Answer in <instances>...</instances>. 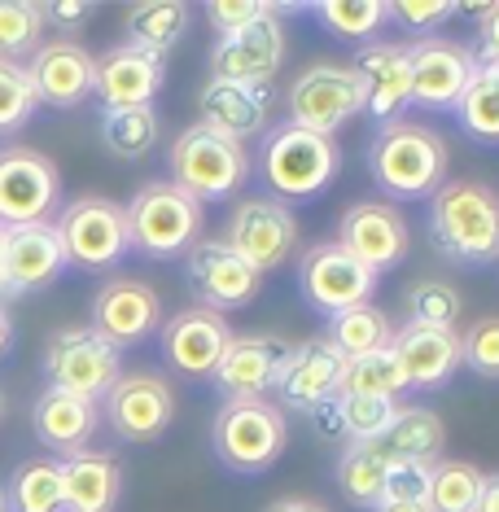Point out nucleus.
<instances>
[{"instance_id": "obj_1", "label": "nucleus", "mask_w": 499, "mask_h": 512, "mask_svg": "<svg viewBox=\"0 0 499 512\" xmlns=\"http://www.w3.org/2000/svg\"><path fill=\"white\" fill-rule=\"evenodd\" d=\"M429 237L460 267L499 263V193L478 180H447L429 197Z\"/></svg>"}, {"instance_id": "obj_2", "label": "nucleus", "mask_w": 499, "mask_h": 512, "mask_svg": "<svg viewBox=\"0 0 499 512\" xmlns=\"http://www.w3.org/2000/svg\"><path fill=\"white\" fill-rule=\"evenodd\" d=\"M368 171L390 202H429L447 184V145L425 123H381L368 145Z\"/></svg>"}, {"instance_id": "obj_3", "label": "nucleus", "mask_w": 499, "mask_h": 512, "mask_svg": "<svg viewBox=\"0 0 499 512\" xmlns=\"http://www.w3.org/2000/svg\"><path fill=\"white\" fill-rule=\"evenodd\" d=\"M263 184L276 193V202H311L338 180L342 149L333 136L307 132L298 123H281L263 141Z\"/></svg>"}, {"instance_id": "obj_4", "label": "nucleus", "mask_w": 499, "mask_h": 512, "mask_svg": "<svg viewBox=\"0 0 499 512\" xmlns=\"http://www.w3.org/2000/svg\"><path fill=\"white\" fill-rule=\"evenodd\" d=\"M289 442V416L268 399H228L211 425V447L228 473L254 477L281 460Z\"/></svg>"}, {"instance_id": "obj_5", "label": "nucleus", "mask_w": 499, "mask_h": 512, "mask_svg": "<svg viewBox=\"0 0 499 512\" xmlns=\"http://www.w3.org/2000/svg\"><path fill=\"white\" fill-rule=\"evenodd\" d=\"M171 167V184L184 189L193 202H228L241 184L250 180V154L241 141H228V136L211 132V127L193 123L176 136L167 154Z\"/></svg>"}, {"instance_id": "obj_6", "label": "nucleus", "mask_w": 499, "mask_h": 512, "mask_svg": "<svg viewBox=\"0 0 499 512\" xmlns=\"http://www.w3.org/2000/svg\"><path fill=\"white\" fill-rule=\"evenodd\" d=\"M127 215V246L145 259H180L197 246L202 232V202H193L171 180L145 184L132 202L123 206Z\"/></svg>"}, {"instance_id": "obj_7", "label": "nucleus", "mask_w": 499, "mask_h": 512, "mask_svg": "<svg viewBox=\"0 0 499 512\" xmlns=\"http://www.w3.org/2000/svg\"><path fill=\"white\" fill-rule=\"evenodd\" d=\"M123 351L106 342L92 324H75V329H57L44 346V377L49 390L75 394V399H106L110 386L123 377Z\"/></svg>"}, {"instance_id": "obj_8", "label": "nucleus", "mask_w": 499, "mask_h": 512, "mask_svg": "<svg viewBox=\"0 0 499 512\" xmlns=\"http://www.w3.org/2000/svg\"><path fill=\"white\" fill-rule=\"evenodd\" d=\"M57 237L66 250V267H84V272H106L123 259L127 250V215L110 197H79L57 219Z\"/></svg>"}, {"instance_id": "obj_9", "label": "nucleus", "mask_w": 499, "mask_h": 512, "mask_svg": "<svg viewBox=\"0 0 499 512\" xmlns=\"http://www.w3.org/2000/svg\"><path fill=\"white\" fill-rule=\"evenodd\" d=\"M298 289L307 307L320 316H342L351 307H364L377 294V272H368L355 254H346L338 241H320L298 259Z\"/></svg>"}, {"instance_id": "obj_10", "label": "nucleus", "mask_w": 499, "mask_h": 512, "mask_svg": "<svg viewBox=\"0 0 499 512\" xmlns=\"http://www.w3.org/2000/svg\"><path fill=\"white\" fill-rule=\"evenodd\" d=\"M224 246L237 250L254 272H276L294 259L298 250V219L289 215L285 202L276 197H246V202L232 206Z\"/></svg>"}, {"instance_id": "obj_11", "label": "nucleus", "mask_w": 499, "mask_h": 512, "mask_svg": "<svg viewBox=\"0 0 499 512\" xmlns=\"http://www.w3.org/2000/svg\"><path fill=\"white\" fill-rule=\"evenodd\" d=\"M57 197H62V180L40 149H0V228L49 224Z\"/></svg>"}, {"instance_id": "obj_12", "label": "nucleus", "mask_w": 499, "mask_h": 512, "mask_svg": "<svg viewBox=\"0 0 499 512\" xmlns=\"http://www.w3.org/2000/svg\"><path fill=\"white\" fill-rule=\"evenodd\" d=\"M355 114H364V92H359V79L351 66L320 62L298 75L294 88H289V123L307 127V132L333 136Z\"/></svg>"}, {"instance_id": "obj_13", "label": "nucleus", "mask_w": 499, "mask_h": 512, "mask_svg": "<svg viewBox=\"0 0 499 512\" xmlns=\"http://www.w3.org/2000/svg\"><path fill=\"white\" fill-rule=\"evenodd\" d=\"M184 281H189L193 298L202 302L206 311H215V316L250 307L263 289V276L254 272L237 250H228L224 241H197V246L184 254Z\"/></svg>"}, {"instance_id": "obj_14", "label": "nucleus", "mask_w": 499, "mask_h": 512, "mask_svg": "<svg viewBox=\"0 0 499 512\" xmlns=\"http://www.w3.org/2000/svg\"><path fill=\"white\" fill-rule=\"evenodd\" d=\"M408 66H412V106L421 110H438V114H456L464 88H469L473 71V49L447 36H429L416 40L408 49Z\"/></svg>"}, {"instance_id": "obj_15", "label": "nucleus", "mask_w": 499, "mask_h": 512, "mask_svg": "<svg viewBox=\"0 0 499 512\" xmlns=\"http://www.w3.org/2000/svg\"><path fill=\"white\" fill-rule=\"evenodd\" d=\"M294 346L276 333H232L224 355L211 372L224 399H268V390L281 386V372Z\"/></svg>"}, {"instance_id": "obj_16", "label": "nucleus", "mask_w": 499, "mask_h": 512, "mask_svg": "<svg viewBox=\"0 0 499 512\" xmlns=\"http://www.w3.org/2000/svg\"><path fill=\"white\" fill-rule=\"evenodd\" d=\"M281 14L250 22V27L232 31V36H215V49H211V79H232V84H259L268 88L276 71L285 62V27H281Z\"/></svg>"}, {"instance_id": "obj_17", "label": "nucleus", "mask_w": 499, "mask_h": 512, "mask_svg": "<svg viewBox=\"0 0 499 512\" xmlns=\"http://www.w3.org/2000/svg\"><path fill=\"white\" fill-rule=\"evenodd\" d=\"M106 416L123 442H158L176 421V390L158 372H127L106 394Z\"/></svg>"}, {"instance_id": "obj_18", "label": "nucleus", "mask_w": 499, "mask_h": 512, "mask_svg": "<svg viewBox=\"0 0 499 512\" xmlns=\"http://www.w3.org/2000/svg\"><path fill=\"white\" fill-rule=\"evenodd\" d=\"M338 246L346 254H355L368 272L381 276V272L403 267L412 237H408L403 215L390 202H355V206H346V215L338 224Z\"/></svg>"}, {"instance_id": "obj_19", "label": "nucleus", "mask_w": 499, "mask_h": 512, "mask_svg": "<svg viewBox=\"0 0 499 512\" xmlns=\"http://www.w3.org/2000/svg\"><path fill=\"white\" fill-rule=\"evenodd\" d=\"M66 272V250L53 224L5 228V267H0V302L27 298Z\"/></svg>"}, {"instance_id": "obj_20", "label": "nucleus", "mask_w": 499, "mask_h": 512, "mask_svg": "<svg viewBox=\"0 0 499 512\" xmlns=\"http://www.w3.org/2000/svg\"><path fill=\"white\" fill-rule=\"evenodd\" d=\"M92 329L119 346V351L149 342L162 329V298L145 281H127V276L106 281L92 298Z\"/></svg>"}, {"instance_id": "obj_21", "label": "nucleus", "mask_w": 499, "mask_h": 512, "mask_svg": "<svg viewBox=\"0 0 499 512\" xmlns=\"http://www.w3.org/2000/svg\"><path fill=\"white\" fill-rule=\"evenodd\" d=\"M228 320L215 316L206 307H189V311H176L167 324L158 329V346H162V359L167 368H176L180 377H193V381H206L219 364L228 346Z\"/></svg>"}, {"instance_id": "obj_22", "label": "nucleus", "mask_w": 499, "mask_h": 512, "mask_svg": "<svg viewBox=\"0 0 499 512\" xmlns=\"http://www.w3.org/2000/svg\"><path fill=\"white\" fill-rule=\"evenodd\" d=\"M342 372H346V355L329 337H311V342L289 351V364L281 372V399L294 412H320L342 394Z\"/></svg>"}, {"instance_id": "obj_23", "label": "nucleus", "mask_w": 499, "mask_h": 512, "mask_svg": "<svg viewBox=\"0 0 499 512\" xmlns=\"http://www.w3.org/2000/svg\"><path fill=\"white\" fill-rule=\"evenodd\" d=\"M390 355L408 390H443L460 372V333L429 329V324H403L390 337Z\"/></svg>"}, {"instance_id": "obj_24", "label": "nucleus", "mask_w": 499, "mask_h": 512, "mask_svg": "<svg viewBox=\"0 0 499 512\" xmlns=\"http://www.w3.org/2000/svg\"><path fill=\"white\" fill-rule=\"evenodd\" d=\"M162 75H167L162 57L141 53L132 44H114L110 53L97 57L92 92L101 97V110H141V106H154Z\"/></svg>"}, {"instance_id": "obj_25", "label": "nucleus", "mask_w": 499, "mask_h": 512, "mask_svg": "<svg viewBox=\"0 0 499 512\" xmlns=\"http://www.w3.org/2000/svg\"><path fill=\"white\" fill-rule=\"evenodd\" d=\"M27 75H31V84H36L40 106L75 110L79 101H88V92H92L97 57L75 40H53V44H40V49L31 53Z\"/></svg>"}, {"instance_id": "obj_26", "label": "nucleus", "mask_w": 499, "mask_h": 512, "mask_svg": "<svg viewBox=\"0 0 499 512\" xmlns=\"http://www.w3.org/2000/svg\"><path fill=\"white\" fill-rule=\"evenodd\" d=\"M351 71L359 79V92H364V110L377 123H394L403 106H412V66L403 44H368Z\"/></svg>"}, {"instance_id": "obj_27", "label": "nucleus", "mask_w": 499, "mask_h": 512, "mask_svg": "<svg viewBox=\"0 0 499 512\" xmlns=\"http://www.w3.org/2000/svg\"><path fill=\"white\" fill-rule=\"evenodd\" d=\"M202 106V127L228 136V141H241L246 136H259L263 123H268V110H272V88H259V84H232V79H211L197 97Z\"/></svg>"}, {"instance_id": "obj_28", "label": "nucleus", "mask_w": 499, "mask_h": 512, "mask_svg": "<svg viewBox=\"0 0 499 512\" xmlns=\"http://www.w3.org/2000/svg\"><path fill=\"white\" fill-rule=\"evenodd\" d=\"M31 425H36V438L44 442L57 456H79L88 447V438L97 434L101 416H97V403L88 399H75V394H62V390H44L36 407H31Z\"/></svg>"}, {"instance_id": "obj_29", "label": "nucleus", "mask_w": 499, "mask_h": 512, "mask_svg": "<svg viewBox=\"0 0 499 512\" xmlns=\"http://www.w3.org/2000/svg\"><path fill=\"white\" fill-rule=\"evenodd\" d=\"M62 464V499L66 512H114L123 495V469L106 451H79Z\"/></svg>"}, {"instance_id": "obj_30", "label": "nucleus", "mask_w": 499, "mask_h": 512, "mask_svg": "<svg viewBox=\"0 0 499 512\" xmlns=\"http://www.w3.org/2000/svg\"><path fill=\"white\" fill-rule=\"evenodd\" d=\"M390 451L381 442H346L338 451V486L359 512H377L386 499Z\"/></svg>"}, {"instance_id": "obj_31", "label": "nucleus", "mask_w": 499, "mask_h": 512, "mask_svg": "<svg viewBox=\"0 0 499 512\" xmlns=\"http://www.w3.org/2000/svg\"><path fill=\"white\" fill-rule=\"evenodd\" d=\"M189 14L193 9L180 5V0H145V5H132L127 9V44L141 53L167 57L184 40V31H189Z\"/></svg>"}, {"instance_id": "obj_32", "label": "nucleus", "mask_w": 499, "mask_h": 512, "mask_svg": "<svg viewBox=\"0 0 499 512\" xmlns=\"http://www.w3.org/2000/svg\"><path fill=\"white\" fill-rule=\"evenodd\" d=\"M381 447H386L394 460H429V464H438L443 460V447H447V429H443V421H438L434 412H429V407H403L399 403V416H394V425L386 429Z\"/></svg>"}, {"instance_id": "obj_33", "label": "nucleus", "mask_w": 499, "mask_h": 512, "mask_svg": "<svg viewBox=\"0 0 499 512\" xmlns=\"http://www.w3.org/2000/svg\"><path fill=\"white\" fill-rule=\"evenodd\" d=\"M324 337H329L346 359H359V355L386 351L390 337H394V324L386 320V311H377L373 302H364V307H351V311H342V316H333Z\"/></svg>"}, {"instance_id": "obj_34", "label": "nucleus", "mask_w": 499, "mask_h": 512, "mask_svg": "<svg viewBox=\"0 0 499 512\" xmlns=\"http://www.w3.org/2000/svg\"><path fill=\"white\" fill-rule=\"evenodd\" d=\"M101 141L114 158L123 162H141L149 149L158 145V110H101Z\"/></svg>"}, {"instance_id": "obj_35", "label": "nucleus", "mask_w": 499, "mask_h": 512, "mask_svg": "<svg viewBox=\"0 0 499 512\" xmlns=\"http://www.w3.org/2000/svg\"><path fill=\"white\" fill-rule=\"evenodd\" d=\"M9 512H66L62 499V464L57 460H27L9 482Z\"/></svg>"}, {"instance_id": "obj_36", "label": "nucleus", "mask_w": 499, "mask_h": 512, "mask_svg": "<svg viewBox=\"0 0 499 512\" xmlns=\"http://www.w3.org/2000/svg\"><path fill=\"white\" fill-rule=\"evenodd\" d=\"M399 416V399H368V394H338L333 421L346 442H381Z\"/></svg>"}, {"instance_id": "obj_37", "label": "nucleus", "mask_w": 499, "mask_h": 512, "mask_svg": "<svg viewBox=\"0 0 499 512\" xmlns=\"http://www.w3.org/2000/svg\"><path fill=\"white\" fill-rule=\"evenodd\" d=\"M460 127L482 145H499V75L491 66H478L456 106Z\"/></svg>"}, {"instance_id": "obj_38", "label": "nucleus", "mask_w": 499, "mask_h": 512, "mask_svg": "<svg viewBox=\"0 0 499 512\" xmlns=\"http://www.w3.org/2000/svg\"><path fill=\"white\" fill-rule=\"evenodd\" d=\"M486 473L473 469L469 460H438L434 477H429V495L425 504L429 512H473L478 508Z\"/></svg>"}, {"instance_id": "obj_39", "label": "nucleus", "mask_w": 499, "mask_h": 512, "mask_svg": "<svg viewBox=\"0 0 499 512\" xmlns=\"http://www.w3.org/2000/svg\"><path fill=\"white\" fill-rule=\"evenodd\" d=\"M307 14H316L324 31H333L338 40H373L386 22V5L381 0H320V5H307Z\"/></svg>"}, {"instance_id": "obj_40", "label": "nucleus", "mask_w": 499, "mask_h": 512, "mask_svg": "<svg viewBox=\"0 0 499 512\" xmlns=\"http://www.w3.org/2000/svg\"><path fill=\"white\" fill-rule=\"evenodd\" d=\"M403 390H408V386H403V372H399V364H394L390 346H386V351H373V355L346 359L342 394H368V399H399Z\"/></svg>"}, {"instance_id": "obj_41", "label": "nucleus", "mask_w": 499, "mask_h": 512, "mask_svg": "<svg viewBox=\"0 0 499 512\" xmlns=\"http://www.w3.org/2000/svg\"><path fill=\"white\" fill-rule=\"evenodd\" d=\"M44 40V5L36 0H0V57L18 62V57L36 53Z\"/></svg>"}, {"instance_id": "obj_42", "label": "nucleus", "mask_w": 499, "mask_h": 512, "mask_svg": "<svg viewBox=\"0 0 499 512\" xmlns=\"http://www.w3.org/2000/svg\"><path fill=\"white\" fill-rule=\"evenodd\" d=\"M464 311V298L460 289L451 281H438V276H429V281H416L408 285V324H429V329H456Z\"/></svg>"}, {"instance_id": "obj_43", "label": "nucleus", "mask_w": 499, "mask_h": 512, "mask_svg": "<svg viewBox=\"0 0 499 512\" xmlns=\"http://www.w3.org/2000/svg\"><path fill=\"white\" fill-rule=\"evenodd\" d=\"M36 106H40V97H36V84H31L27 66L0 57V136L27 127Z\"/></svg>"}, {"instance_id": "obj_44", "label": "nucleus", "mask_w": 499, "mask_h": 512, "mask_svg": "<svg viewBox=\"0 0 499 512\" xmlns=\"http://www.w3.org/2000/svg\"><path fill=\"white\" fill-rule=\"evenodd\" d=\"M460 368L482 381H499V316H478L460 333Z\"/></svg>"}, {"instance_id": "obj_45", "label": "nucleus", "mask_w": 499, "mask_h": 512, "mask_svg": "<svg viewBox=\"0 0 499 512\" xmlns=\"http://www.w3.org/2000/svg\"><path fill=\"white\" fill-rule=\"evenodd\" d=\"M386 18H394L403 31H412L416 40H429L443 22L456 18V5L451 0H394V5H386Z\"/></svg>"}, {"instance_id": "obj_46", "label": "nucleus", "mask_w": 499, "mask_h": 512, "mask_svg": "<svg viewBox=\"0 0 499 512\" xmlns=\"http://www.w3.org/2000/svg\"><path fill=\"white\" fill-rule=\"evenodd\" d=\"M429 477H434V464L429 460H390L386 499H394V504H416V499L429 495ZM386 499H381V504H386Z\"/></svg>"}, {"instance_id": "obj_47", "label": "nucleus", "mask_w": 499, "mask_h": 512, "mask_svg": "<svg viewBox=\"0 0 499 512\" xmlns=\"http://www.w3.org/2000/svg\"><path fill=\"white\" fill-rule=\"evenodd\" d=\"M281 5H272V0H215V5H206V18H211V27L219 36H232V31L250 27V22L276 14Z\"/></svg>"}, {"instance_id": "obj_48", "label": "nucleus", "mask_w": 499, "mask_h": 512, "mask_svg": "<svg viewBox=\"0 0 499 512\" xmlns=\"http://www.w3.org/2000/svg\"><path fill=\"white\" fill-rule=\"evenodd\" d=\"M478 66H499V5H491V14L478 22V49H473Z\"/></svg>"}, {"instance_id": "obj_49", "label": "nucleus", "mask_w": 499, "mask_h": 512, "mask_svg": "<svg viewBox=\"0 0 499 512\" xmlns=\"http://www.w3.org/2000/svg\"><path fill=\"white\" fill-rule=\"evenodd\" d=\"M92 18V5H79V0H62V5H44V22H57V27H75V22Z\"/></svg>"}, {"instance_id": "obj_50", "label": "nucleus", "mask_w": 499, "mask_h": 512, "mask_svg": "<svg viewBox=\"0 0 499 512\" xmlns=\"http://www.w3.org/2000/svg\"><path fill=\"white\" fill-rule=\"evenodd\" d=\"M473 512H499V473H486L482 495H478V508H473Z\"/></svg>"}, {"instance_id": "obj_51", "label": "nucleus", "mask_w": 499, "mask_h": 512, "mask_svg": "<svg viewBox=\"0 0 499 512\" xmlns=\"http://www.w3.org/2000/svg\"><path fill=\"white\" fill-rule=\"evenodd\" d=\"M268 512H329V508L316 504V499H276Z\"/></svg>"}, {"instance_id": "obj_52", "label": "nucleus", "mask_w": 499, "mask_h": 512, "mask_svg": "<svg viewBox=\"0 0 499 512\" xmlns=\"http://www.w3.org/2000/svg\"><path fill=\"white\" fill-rule=\"evenodd\" d=\"M9 342H14V320H9V307L0 302V355L9 351Z\"/></svg>"}, {"instance_id": "obj_53", "label": "nucleus", "mask_w": 499, "mask_h": 512, "mask_svg": "<svg viewBox=\"0 0 499 512\" xmlns=\"http://www.w3.org/2000/svg\"><path fill=\"white\" fill-rule=\"evenodd\" d=\"M377 512H429V504L425 499H416V504H394V499H386Z\"/></svg>"}, {"instance_id": "obj_54", "label": "nucleus", "mask_w": 499, "mask_h": 512, "mask_svg": "<svg viewBox=\"0 0 499 512\" xmlns=\"http://www.w3.org/2000/svg\"><path fill=\"white\" fill-rule=\"evenodd\" d=\"M456 14H464V18H486V14H491V5H473V0H469V5H456Z\"/></svg>"}, {"instance_id": "obj_55", "label": "nucleus", "mask_w": 499, "mask_h": 512, "mask_svg": "<svg viewBox=\"0 0 499 512\" xmlns=\"http://www.w3.org/2000/svg\"><path fill=\"white\" fill-rule=\"evenodd\" d=\"M0 267H5V228H0Z\"/></svg>"}, {"instance_id": "obj_56", "label": "nucleus", "mask_w": 499, "mask_h": 512, "mask_svg": "<svg viewBox=\"0 0 499 512\" xmlns=\"http://www.w3.org/2000/svg\"><path fill=\"white\" fill-rule=\"evenodd\" d=\"M0 512H9V499H5V486H0Z\"/></svg>"}, {"instance_id": "obj_57", "label": "nucleus", "mask_w": 499, "mask_h": 512, "mask_svg": "<svg viewBox=\"0 0 499 512\" xmlns=\"http://www.w3.org/2000/svg\"><path fill=\"white\" fill-rule=\"evenodd\" d=\"M0 416H5V394H0Z\"/></svg>"}, {"instance_id": "obj_58", "label": "nucleus", "mask_w": 499, "mask_h": 512, "mask_svg": "<svg viewBox=\"0 0 499 512\" xmlns=\"http://www.w3.org/2000/svg\"><path fill=\"white\" fill-rule=\"evenodd\" d=\"M491 71H495V75H499V66H491Z\"/></svg>"}]
</instances>
